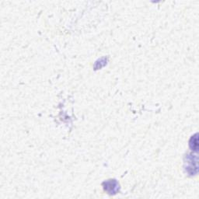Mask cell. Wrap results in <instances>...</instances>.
Returning <instances> with one entry per match:
<instances>
[{
    "mask_svg": "<svg viewBox=\"0 0 199 199\" xmlns=\"http://www.w3.org/2000/svg\"><path fill=\"white\" fill-rule=\"evenodd\" d=\"M104 189L109 194H115L118 190V184L115 180H110L104 183Z\"/></svg>",
    "mask_w": 199,
    "mask_h": 199,
    "instance_id": "6da1fadb",
    "label": "cell"
},
{
    "mask_svg": "<svg viewBox=\"0 0 199 199\" xmlns=\"http://www.w3.org/2000/svg\"><path fill=\"white\" fill-rule=\"evenodd\" d=\"M191 141H193L194 143H191V142L190 143V145H193V146H191V148L193 149V150H198V135H195L194 137L191 138Z\"/></svg>",
    "mask_w": 199,
    "mask_h": 199,
    "instance_id": "7a4b0ae2",
    "label": "cell"
}]
</instances>
